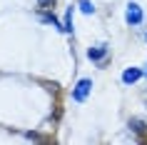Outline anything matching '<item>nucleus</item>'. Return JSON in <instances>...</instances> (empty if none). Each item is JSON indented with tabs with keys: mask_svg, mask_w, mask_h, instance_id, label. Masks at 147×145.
<instances>
[{
	"mask_svg": "<svg viewBox=\"0 0 147 145\" xmlns=\"http://www.w3.org/2000/svg\"><path fill=\"white\" fill-rule=\"evenodd\" d=\"M125 20H127V25H140L142 23V8H140L137 3H130V5H127Z\"/></svg>",
	"mask_w": 147,
	"mask_h": 145,
	"instance_id": "obj_1",
	"label": "nucleus"
},
{
	"mask_svg": "<svg viewBox=\"0 0 147 145\" xmlns=\"http://www.w3.org/2000/svg\"><path fill=\"white\" fill-rule=\"evenodd\" d=\"M90 90H92V80H87V78H85V80H80V83L75 85V90H72V98L78 100V103H82V100L87 98V93H90Z\"/></svg>",
	"mask_w": 147,
	"mask_h": 145,
	"instance_id": "obj_2",
	"label": "nucleus"
},
{
	"mask_svg": "<svg viewBox=\"0 0 147 145\" xmlns=\"http://www.w3.org/2000/svg\"><path fill=\"white\" fill-rule=\"evenodd\" d=\"M105 55H107V45H95V48H90V50H87V58H90V60H95V63L105 60Z\"/></svg>",
	"mask_w": 147,
	"mask_h": 145,
	"instance_id": "obj_3",
	"label": "nucleus"
},
{
	"mask_svg": "<svg viewBox=\"0 0 147 145\" xmlns=\"http://www.w3.org/2000/svg\"><path fill=\"white\" fill-rule=\"evenodd\" d=\"M140 78H142V70H140V68H127L122 73V83L130 85V83H137Z\"/></svg>",
	"mask_w": 147,
	"mask_h": 145,
	"instance_id": "obj_4",
	"label": "nucleus"
},
{
	"mask_svg": "<svg viewBox=\"0 0 147 145\" xmlns=\"http://www.w3.org/2000/svg\"><path fill=\"white\" fill-rule=\"evenodd\" d=\"M130 128L135 130V133H140V135H142V133H147V123H145V120H137V118H135V120H130Z\"/></svg>",
	"mask_w": 147,
	"mask_h": 145,
	"instance_id": "obj_5",
	"label": "nucleus"
},
{
	"mask_svg": "<svg viewBox=\"0 0 147 145\" xmlns=\"http://www.w3.org/2000/svg\"><path fill=\"white\" fill-rule=\"evenodd\" d=\"M40 18H42L45 23H53V28H60V23H57V18H55L53 13H40ZM60 30H62V28H60Z\"/></svg>",
	"mask_w": 147,
	"mask_h": 145,
	"instance_id": "obj_6",
	"label": "nucleus"
},
{
	"mask_svg": "<svg viewBox=\"0 0 147 145\" xmlns=\"http://www.w3.org/2000/svg\"><path fill=\"white\" fill-rule=\"evenodd\" d=\"M65 33H72V10H67L65 15Z\"/></svg>",
	"mask_w": 147,
	"mask_h": 145,
	"instance_id": "obj_7",
	"label": "nucleus"
},
{
	"mask_svg": "<svg viewBox=\"0 0 147 145\" xmlns=\"http://www.w3.org/2000/svg\"><path fill=\"white\" fill-rule=\"evenodd\" d=\"M80 8H82V13H92V3H90V0H80Z\"/></svg>",
	"mask_w": 147,
	"mask_h": 145,
	"instance_id": "obj_8",
	"label": "nucleus"
},
{
	"mask_svg": "<svg viewBox=\"0 0 147 145\" xmlns=\"http://www.w3.org/2000/svg\"><path fill=\"white\" fill-rule=\"evenodd\" d=\"M53 3H55V0H38L40 8H53Z\"/></svg>",
	"mask_w": 147,
	"mask_h": 145,
	"instance_id": "obj_9",
	"label": "nucleus"
},
{
	"mask_svg": "<svg viewBox=\"0 0 147 145\" xmlns=\"http://www.w3.org/2000/svg\"><path fill=\"white\" fill-rule=\"evenodd\" d=\"M145 40H147V35H145Z\"/></svg>",
	"mask_w": 147,
	"mask_h": 145,
	"instance_id": "obj_10",
	"label": "nucleus"
},
{
	"mask_svg": "<svg viewBox=\"0 0 147 145\" xmlns=\"http://www.w3.org/2000/svg\"><path fill=\"white\" fill-rule=\"evenodd\" d=\"M145 73H147V70H145Z\"/></svg>",
	"mask_w": 147,
	"mask_h": 145,
	"instance_id": "obj_11",
	"label": "nucleus"
}]
</instances>
